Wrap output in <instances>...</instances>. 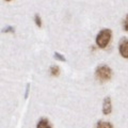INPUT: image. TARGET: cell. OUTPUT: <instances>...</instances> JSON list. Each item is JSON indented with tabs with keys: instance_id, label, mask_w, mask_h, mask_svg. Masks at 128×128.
I'll return each instance as SVG.
<instances>
[{
	"instance_id": "6da1fadb",
	"label": "cell",
	"mask_w": 128,
	"mask_h": 128,
	"mask_svg": "<svg viewBox=\"0 0 128 128\" xmlns=\"http://www.w3.org/2000/svg\"><path fill=\"white\" fill-rule=\"evenodd\" d=\"M111 36H112V31L110 29L102 30L96 36V45L99 48H106L111 41Z\"/></svg>"
},
{
	"instance_id": "7a4b0ae2",
	"label": "cell",
	"mask_w": 128,
	"mask_h": 128,
	"mask_svg": "<svg viewBox=\"0 0 128 128\" xmlns=\"http://www.w3.org/2000/svg\"><path fill=\"white\" fill-rule=\"evenodd\" d=\"M95 76H96V79L99 80L100 82H106L111 79L112 70L108 65H100L96 68Z\"/></svg>"
},
{
	"instance_id": "3957f363",
	"label": "cell",
	"mask_w": 128,
	"mask_h": 128,
	"mask_svg": "<svg viewBox=\"0 0 128 128\" xmlns=\"http://www.w3.org/2000/svg\"><path fill=\"white\" fill-rule=\"evenodd\" d=\"M118 51L123 58L128 59V40H123L118 46Z\"/></svg>"
},
{
	"instance_id": "277c9868",
	"label": "cell",
	"mask_w": 128,
	"mask_h": 128,
	"mask_svg": "<svg viewBox=\"0 0 128 128\" xmlns=\"http://www.w3.org/2000/svg\"><path fill=\"white\" fill-rule=\"evenodd\" d=\"M112 111V104H111V98L110 97H106L104 99V104H102V113L104 114H110Z\"/></svg>"
},
{
	"instance_id": "5b68a950",
	"label": "cell",
	"mask_w": 128,
	"mask_h": 128,
	"mask_svg": "<svg viewBox=\"0 0 128 128\" xmlns=\"http://www.w3.org/2000/svg\"><path fill=\"white\" fill-rule=\"evenodd\" d=\"M36 128H51V125L49 124L47 118H41L38 123Z\"/></svg>"
},
{
	"instance_id": "8992f818",
	"label": "cell",
	"mask_w": 128,
	"mask_h": 128,
	"mask_svg": "<svg viewBox=\"0 0 128 128\" xmlns=\"http://www.w3.org/2000/svg\"><path fill=\"white\" fill-rule=\"evenodd\" d=\"M97 128H113V126H112V124L109 122L99 121L97 123Z\"/></svg>"
},
{
	"instance_id": "52a82bcc",
	"label": "cell",
	"mask_w": 128,
	"mask_h": 128,
	"mask_svg": "<svg viewBox=\"0 0 128 128\" xmlns=\"http://www.w3.org/2000/svg\"><path fill=\"white\" fill-rule=\"evenodd\" d=\"M50 74H51V76H54V77H58L60 75V68L56 65L51 66L50 67Z\"/></svg>"
},
{
	"instance_id": "ba28073f",
	"label": "cell",
	"mask_w": 128,
	"mask_h": 128,
	"mask_svg": "<svg viewBox=\"0 0 128 128\" xmlns=\"http://www.w3.org/2000/svg\"><path fill=\"white\" fill-rule=\"evenodd\" d=\"M34 22L35 24H36V26L41 28L42 27V19H41V16H40L38 14H35L34 16Z\"/></svg>"
},
{
	"instance_id": "9c48e42d",
	"label": "cell",
	"mask_w": 128,
	"mask_h": 128,
	"mask_svg": "<svg viewBox=\"0 0 128 128\" xmlns=\"http://www.w3.org/2000/svg\"><path fill=\"white\" fill-rule=\"evenodd\" d=\"M54 57L56 60H59V61H61V62L65 61V58H64V56H62L61 54H59V52H54Z\"/></svg>"
},
{
	"instance_id": "30bf717a",
	"label": "cell",
	"mask_w": 128,
	"mask_h": 128,
	"mask_svg": "<svg viewBox=\"0 0 128 128\" xmlns=\"http://www.w3.org/2000/svg\"><path fill=\"white\" fill-rule=\"evenodd\" d=\"M2 32H3V33H9V32H11V33H14L15 29L13 27H6V28H4V29L2 30Z\"/></svg>"
},
{
	"instance_id": "8fae6325",
	"label": "cell",
	"mask_w": 128,
	"mask_h": 128,
	"mask_svg": "<svg viewBox=\"0 0 128 128\" xmlns=\"http://www.w3.org/2000/svg\"><path fill=\"white\" fill-rule=\"evenodd\" d=\"M123 28H124V30H125V31H128V15L125 17V19H124Z\"/></svg>"
},
{
	"instance_id": "7c38bea8",
	"label": "cell",
	"mask_w": 128,
	"mask_h": 128,
	"mask_svg": "<svg viewBox=\"0 0 128 128\" xmlns=\"http://www.w3.org/2000/svg\"><path fill=\"white\" fill-rule=\"evenodd\" d=\"M29 89H30V86L28 84V86H27V90H26V94H25V98H26V99L28 98V95H29Z\"/></svg>"
},
{
	"instance_id": "4fadbf2b",
	"label": "cell",
	"mask_w": 128,
	"mask_h": 128,
	"mask_svg": "<svg viewBox=\"0 0 128 128\" xmlns=\"http://www.w3.org/2000/svg\"><path fill=\"white\" fill-rule=\"evenodd\" d=\"M6 1H11V0H6Z\"/></svg>"
}]
</instances>
